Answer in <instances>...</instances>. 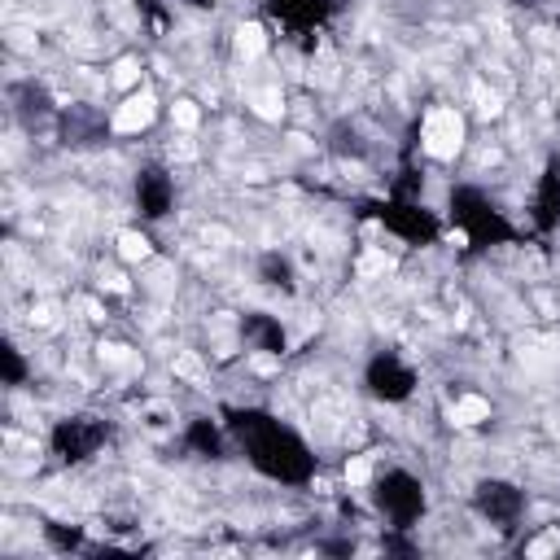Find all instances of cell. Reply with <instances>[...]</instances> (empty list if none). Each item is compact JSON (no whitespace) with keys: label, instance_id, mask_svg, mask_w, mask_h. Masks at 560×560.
<instances>
[{"label":"cell","instance_id":"17","mask_svg":"<svg viewBox=\"0 0 560 560\" xmlns=\"http://www.w3.org/2000/svg\"><path fill=\"white\" fill-rule=\"evenodd\" d=\"M320 84H337V61L328 48H320Z\"/></svg>","mask_w":560,"mask_h":560},{"label":"cell","instance_id":"24","mask_svg":"<svg viewBox=\"0 0 560 560\" xmlns=\"http://www.w3.org/2000/svg\"><path fill=\"white\" fill-rule=\"evenodd\" d=\"M84 316H88V320H105V311L96 307V302H84Z\"/></svg>","mask_w":560,"mask_h":560},{"label":"cell","instance_id":"18","mask_svg":"<svg viewBox=\"0 0 560 560\" xmlns=\"http://www.w3.org/2000/svg\"><path fill=\"white\" fill-rule=\"evenodd\" d=\"M250 368H254L258 376H272V372H280V359H276V355H254Z\"/></svg>","mask_w":560,"mask_h":560},{"label":"cell","instance_id":"22","mask_svg":"<svg viewBox=\"0 0 560 560\" xmlns=\"http://www.w3.org/2000/svg\"><path fill=\"white\" fill-rule=\"evenodd\" d=\"M447 245H455V250H464V245H469V233H464V228H451V233H447Z\"/></svg>","mask_w":560,"mask_h":560},{"label":"cell","instance_id":"6","mask_svg":"<svg viewBox=\"0 0 560 560\" xmlns=\"http://www.w3.org/2000/svg\"><path fill=\"white\" fill-rule=\"evenodd\" d=\"M473 101H477V119H499L503 114V101H499V92H490L486 84H473Z\"/></svg>","mask_w":560,"mask_h":560},{"label":"cell","instance_id":"10","mask_svg":"<svg viewBox=\"0 0 560 560\" xmlns=\"http://www.w3.org/2000/svg\"><path fill=\"white\" fill-rule=\"evenodd\" d=\"M385 272H394V258H390V254L368 250L364 258H359V276H385Z\"/></svg>","mask_w":560,"mask_h":560},{"label":"cell","instance_id":"20","mask_svg":"<svg viewBox=\"0 0 560 560\" xmlns=\"http://www.w3.org/2000/svg\"><path fill=\"white\" fill-rule=\"evenodd\" d=\"M9 44H13V48H22V53H31V48H36L31 31H9Z\"/></svg>","mask_w":560,"mask_h":560},{"label":"cell","instance_id":"14","mask_svg":"<svg viewBox=\"0 0 560 560\" xmlns=\"http://www.w3.org/2000/svg\"><path fill=\"white\" fill-rule=\"evenodd\" d=\"M31 324H36V328H53L57 324V307L53 302H36V307H31Z\"/></svg>","mask_w":560,"mask_h":560},{"label":"cell","instance_id":"23","mask_svg":"<svg viewBox=\"0 0 560 560\" xmlns=\"http://www.w3.org/2000/svg\"><path fill=\"white\" fill-rule=\"evenodd\" d=\"M241 175H245V179H250V184H258V179H267V167H245Z\"/></svg>","mask_w":560,"mask_h":560},{"label":"cell","instance_id":"9","mask_svg":"<svg viewBox=\"0 0 560 560\" xmlns=\"http://www.w3.org/2000/svg\"><path fill=\"white\" fill-rule=\"evenodd\" d=\"M175 376H184L193 385H206V368H202L197 355H175Z\"/></svg>","mask_w":560,"mask_h":560},{"label":"cell","instance_id":"8","mask_svg":"<svg viewBox=\"0 0 560 560\" xmlns=\"http://www.w3.org/2000/svg\"><path fill=\"white\" fill-rule=\"evenodd\" d=\"M96 355H101V364H110V368H127V364H136V355H131L127 346H119V341H101V346H96Z\"/></svg>","mask_w":560,"mask_h":560},{"label":"cell","instance_id":"11","mask_svg":"<svg viewBox=\"0 0 560 560\" xmlns=\"http://www.w3.org/2000/svg\"><path fill=\"white\" fill-rule=\"evenodd\" d=\"M114 84H119V88H136L140 84V66L131 57H123L119 66H114Z\"/></svg>","mask_w":560,"mask_h":560},{"label":"cell","instance_id":"7","mask_svg":"<svg viewBox=\"0 0 560 560\" xmlns=\"http://www.w3.org/2000/svg\"><path fill=\"white\" fill-rule=\"evenodd\" d=\"M119 254L127 263H145L149 258V241H145L140 233H119Z\"/></svg>","mask_w":560,"mask_h":560},{"label":"cell","instance_id":"15","mask_svg":"<svg viewBox=\"0 0 560 560\" xmlns=\"http://www.w3.org/2000/svg\"><path fill=\"white\" fill-rule=\"evenodd\" d=\"M202 241L215 245V250H223V245H233V233H228L223 223H206V228H202Z\"/></svg>","mask_w":560,"mask_h":560},{"label":"cell","instance_id":"5","mask_svg":"<svg viewBox=\"0 0 560 560\" xmlns=\"http://www.w3.org/2000/svg\"><path fill=\"white\" fill-rule=\"evenodd\" d=\"M250 101H254V114L267 119V123H276L280 114H285V96H280V88H258Z\"/></svg>","mask_w":560,"mask_h":560},{"label":"cell","instance_id":"3","mask_svg":"<svg viewBox=\"0 0 560 560\" xmlns=\"http://www.w3.org/2000/svg\"><path fill=\"white\" fill-rule=\"evenodd\" d=\"M486 416H490V403L477 399V394H469V399H459L451 407V425H455V429H473V425H482Z\"/></svg>","mask_w":560,"mask_h":560},{"label":"cell","instance_id":"19","mask_svg":"<svg viewBox=\"0 0 560 560\" xmlns=\"http://www.w3.org/2000/svg\"><path fill=\"white\" fill-rule=\"evenodd\" d=\"M171 158H175V162H193V158H197V145H193V140H175V145H171Z\"/></svg>","mask_w":560,"mask_h":560},{"label":"cell","instance_id":"12","mask_svg":"<svg viewBox=\"0 0 560 560\" xmlns=\"http://www.w3.org/2000/svg\"><path fill=\"white\" fill-rule=\"evenodd\" d=\"M368 477H372V464H368V455H355L351 464H346V482H351V486H364Z\"/></svg>","mask_w":560,"mask_h":560},{"label":"cell","instance_id":"1","mask_svg":"<svg viewBox=\"0 0 560 560\" xmlns=\"http://www.w3.org/2000/svg\"><path fill=\"white\" fill-rule=\"evenodd\" d=\"M425 149L434 158H455L464 149V114L451 110V105L434 110L429 119H425Z\"/></svg>","mask_w":560,"mask_h":560},{"label":"cell","instance_id":"13","mask_svg":"<svg viewBox=\"0 0 560 560\" xmlns=\"http://www.w3.org/2000/svg\"><path fill=\"white\" fill-rule=\"evenodd\" d=\"M171 114H175V127H184V131H193V127H197V119H202V110H197L193 101H175V110H171Z\"/></svg>","mask_w":560,"mask_h":560},{"label":"cell","instance_id":"2","mask_svg":"<svg viewBox=\"0 0 560 560\" xmlns=\"http://www.w3.org/2000/svg\"><path fill=\"white\" fill-rule=\"evenodd\" d=\"M154 92H136V96H127V101L119 105V114H114V127L119 131H140V127H149L154 123Z\"/></svg>","mask_w":560,"mask_h":560},{"label":"cell","instance_id":"16","mask_svg":"<svg viewBox=\"0 0 560 560\" xmlns=\"http://www.w3.org/2000/svg\"><path fill=\"white\" fill-rule=\"evenodd\" d=\"M552 552H560V534H543V538H534V543H530V556H534V560L552 556Z\"/></svg>","mask_w":560,"mask_h":560},{"label":"cell","instance_id":"21","mask_svg":"<svg viewBox=\"0 0 560 560\" xmlns=\"http://www.w3.org/2000/svg\"><path fill=\"white\" fill-rule=\"evenodd\" d=\"M101 285H105V289H114V293H127V276H119V272H105V276H101Z\"/></svg>","mask_w":560,"mask_h":560},{"label":"cell","instance_id":"4","mask_svg":"<svg viewBox=\"0 0 560 560\" xmlns=\"http://www.w3.org/2000/svg\"><path fill=\"white\" fill-rule=\"evenodd\" d=\"M263 48H267L263 27H258V22H241V27H237V53H241L245 61H254V57H263Z\"/></svg>","mask_w":560,"mask_h":560}]
</instances>
